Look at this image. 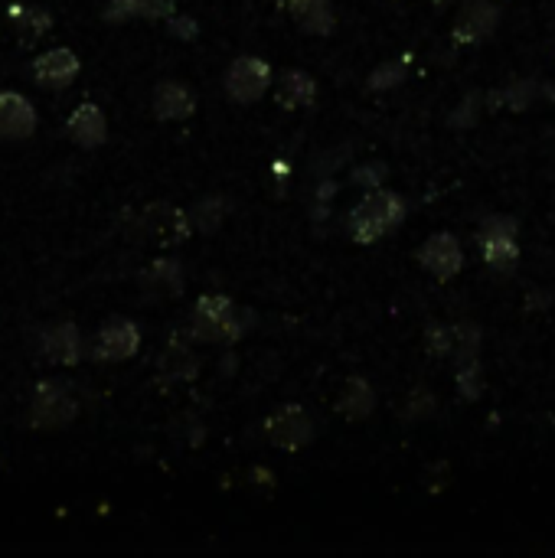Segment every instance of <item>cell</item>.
Instances as JSON below:
<instances>
[{
  "mask_svg": "<svg viewBox=\"0 0 555 558\" xmlns=\"http://www.w3.org/2000/svg\"><path fill=\"white\" fill-rule=\"evenodd\" d=\"M222 85H226V95L232 98V102L252 105L271 89V66L265 59H258V56H239L226 69V79H222Z\"/></svg>",
  "mask_w": 555,
  "mask_h": 558,
  "instance_id": "obj_6",
  "label": "cell"
},
{
  "mask_svg": "<svg viewBox=\"0 0 555 558\" xmlns=\"http://www.w3.org/2000/svg\"><path fill=\"white\" fill-rule=\"evenodd\" d=\"M317 98V82L301 69H291L278 79V102L281 108H307Z\"/></svg>",
  "mask_w": 555,
  "mask_h": 558,
  "instance_id": "obj_19",
  "label": "cell"
},
{
  "mask_svg": "<svg viewBox=\"0 0 555 558\" xmlns=\"http://www.w3.org/2000/svg\"><path fill=\"white\" fill-rule=\"evenodd\" d=\"M405 76H409V56L389 59V62H382V66H376L369 72L366 85H369V92H389V89H399Z\"/></svg>",
  "mask_w": 555,
  "mask_h": 558,
  "instance_id": "obj_25",
  "label": "cell"
},
{
  "mask_svg": "<svg viewBox=\"0 0 555 558\" xmlns=\"http://www.w3.org/2000/svg\"><path fill=\"white\" fill-rule=\"evenodd\" d=\"M147 278H151L160 291H167V294H174V297L183 291V271H180V262H174V258H167V262H157Z\"/></svg>",
  "mask_w": 555,
  "mask_h": 558,
  "instance_id": "obj_28",
  "label": "cell"
},
{
  "mask_svg": "<svg viewBox=\"0 0 555 558\" xmlns=\"http://www.w3.org/2000/svg\"><path fill=\"white\" fill-rule=\"evenodd\" d=\"M144 232L160 245H177L190 235V216L177 206H151L141 219Z\"/></svg>",
  "mask_w": 555,
  "mask_h": 558,
  "instance_id": "obj_13",
  "label": "cell"
},
{
  "mask_svg": "<svg viewBox=\"0 0 555 558\" xmlns=\"http://www.w3.org/2000/svg\"><path fill=\"white\" fill-rule=\"evenodd\" d=\"M386 180V167L382 164H366V167H356L353 170V183L363 186V190H376Z\"/></svg>",
  "mask_w": 555,
  "mask_h": 558,
  "instance_id": "obj_32",
  "label": "cell"
},
{
  "mask_svg": "<svg viewBox=\"0 0 555 558\" xmlns=\"http://www.w3.org/2000/svg\"><path fill=\"white\" fill-rule=\"evenodd\" d=\"M281 7H288L294 23L311 36H330L337 30V17H333L330 0H285Z\"/></svg>",
  "mask_w": 555,
  "mask_h": 558,
  "instance_id": "obj_15",
  "label": "cell"
},
{
  "mask_svg": "<svg viewBox=\"0 0 555 558\" xmlns=\"http://www.w3.org/2000/svg\"><path fill=\"white\" fill-rule=\"evenodd\" d=\"M36 131V108L20 92H0V138L23 141Z\"/></svg>",
  "mask_w": 555,
  "mask_h": 558,
  "instance_id": "obj_12",
  "label": "cell"
},
{
  "mask_svg": "<svg viewBox=\"0 0 555 558\" xmlns=\"http://www.w3.org/2000/svg\"><path fill=\"white\" fill-rule=\"evenodd\" d=\"M167 33L174 36V40H196V36H200V23L174 10V14L167 17Z\"/></svg>",
  "mask_w": 555,
  "mask_h": 558,
  "instance_id": "obj_31",
  "label": "cell"
},
{
  "mask_svg": "<svg viewBox=\"0 0 555 558\" xmlns=\"http://www.w3.org/2000/svg\"><path fill=\"white\" fill-rule=\"evenodd\" d=\"M405 213H409V206H405V200H402L396 190L376 186V190H366L363 200L350 209L347 232H350L353 242L373 245L379 239H386L392 229H399Z\"/></svg>",
  "mask_w": 555,
  "mask_h": 558,
  "instance_id": "obj_1",
  "label": "cell"
},
{
  "mask_svg": "<svg viewBox=\"0 0 555 558\" xmlns=\"http://www.w3.org/2000/svg\"><path fill=\"white\" fill-rule=\"evenodd\" d=\"M278 4H285V0H278Z\"/></svg>",
  "mask_w": 555,
  "mask_h": 558,
  "instance_id": "obj_33",
  "label": "cell"
},
{
  "mask_svg": "<svg viewBox=\"0 0 555 558\" xmlns=\"http://www.w3.org/2000/svg\"><path fill=\"white\" fill-rule=\"evenodd\" d=\"M157 369L167 382H183L200 372V359H196L193 350H187V346H170V350L157 359Z\"/></svg>",
  "mask_w": 555,
  "mask_h": 558,
  "instance_id": "obj_21",
  "label": "cell"
},
{
  "mask_svg": "<svg viewBox=\"0 0 555 558\" xmlns=\"http://www.w3.org/2000/svg\"><path fill=\"white\" fill-rule=\"evenodd\" d=\"M438 408V399L431 389H415L409 399H405V418L409 421H418V418H428L431 412Z\"/></svg>",
  "mask_w": 555,
  "mask_h": 558,
  "instance_id": "obj_30",
  "label": "cell"
},
{
  "mask_svg": "<svg viewBox=\"0 0 555 558\" xmlns=\"http://www.w3.org/2000/svg\"><path fill=\"white\" fill-rule=\"evenodd\" d=\"M252 320L249 310H242L229 301L226 294H203L200 301L193 304V317H190V337L200 343H236Z\"/></svg>",
  "mask_w": 555,
  "mask_h": 558,
  "instance_id": "obj_2",
  "label": "cell"
},
{
  "mask_svg": "<svg viewBox=\"0 0 555 558\" xmlns=\"http://www.w3.org/2000/svg\"><path fill=\"white\" fill-rule=\"evenodd\" d=\"M66 134H69L72 144L85 147V151H92V147H102L105 138H108V121H105V115H102V108L92 105V102H82V105L69 115Z\"/></svg>",
  "mask_w": 555,
  "mask_h": 558,
  "instance_id": "obj_14",
  "label": "cell"
},
{
  "mask_svg": "<svg viewBox=\"0 0 555 558\" xmlns=\"http://www.w3.org/2000/svg\"><path fill=\"white\" fill-rule=\"evenodd\" d=\"M425 350L435 359L451 356V324H428L425 327Z\"/></svg>",
  "mask_w": 555,
  "mask_h": 558,
  "instance_id": "obj_29",
  "label": "cell"
},
{
  "mask_svg": "<svg viewBox=\"0 0 555 558\" xmlns=\"http://www.w3.org/2000/svg\"><path fill=\"white\" fill-rule=\"evenodd\" d=\"M373 408H376V389L369 386V379L363 376H350L347 382H343V389H340V402H337V412L343 418H350V421H363L373 415Z\"/></svg>",
  "mask_w": 555,
  "mask_h": 558,
  "instance_id": "obj_18",
  "label": "cell"
},
{
  "mask_svg": "<svg viewBox=\"0 0 555 558\" xmlns=\"http://www.w3.org/2000/svg\"><path fill=\"white\" fill-rule=\"evenodd\" d=\"M85 353V343H82V333L76 324H49L40 337V356L46 363H56V366H76Z\"/></svg>",
  "mask_w": 555,
  "mask_h": 558,
  "instance_id": "obj_11",
  "label": "cell"
},
{
  "mask_svg": "<svg viewBox=\"0 0 555 558\" xmlns=\"http://www.w3.org/2000/svg\"><path fill=\"white\" fill-rule=\"evenodd\" d=\"M484 111H487V95H480V92H467V95L461 98V105L451 111L448 124H451V128H474L477 118L484 115Z\"/></svg>",
  "mask_w": 555,
  "mask_h": 558,
  "instance_id": "obj_27",
  "label": "cell"
},
{
  "mask_svg": "<svg viewBox=\"0 0 555 558\" xmlns=\"http://www.w3.org/2000/svg\"><path fill=\"white\" fill-rule=\"evenodd\" d=\"M226 209H229V203L222 200V196H203V200L187 213L190 216V229H196V232H216L219 222L226 219Z\"/></svg>",
  "mask_w": 555,
  "mask_h": 558,
  "instance_id": "obj_23",
  "label": "cell"
},
{
  "mask_svg": "<svg viewBox=\"0 0 555 558\" xmlns=\"http://www.w3.org/2000/svg\"><path fill=\"white\" fill-rule=\"evenodd\" d=\"M10 17H14L23 40H40V36L53 27V17H49L43 7H14Z\"/></svg>",
  "mask_w": 555,
  "mask_h": 558,
  "instance_id": "obj_26",
  "label": "cell"
},
{
  "mask_svg": "<svg viewBox=\"0 0 555 558\" xmlns=\"http://www.w3.org/2000/svg\"><path fill=\"white\" fill-rule=\"evenodd\" d=\"M542 95L536 79H516L510 85H503L493 95H487V111L490 108H510V111H526L533 108V102Z\"/></svg>",
  "mask_w": 555,
  "mask_h": 558,
  "instance_id": "obj_20",
  "label": "cell"
},
{
  "mask_svg": "<svg viewBox=\"0 0 555 558\" xmlns=\"http://www.w3.org/2000/svg\"><path fill=\"white\" fill-rule=\"evenodd\" d=\"M196 111V95L183 82H160L154 92V115L160 121H183Z\"/></svg>",
  "mask_w": 555,
  "mask_h": 558,
  "instance_id": "obj_16",
  "label": "cell"
},
{
  "mask_svg": "<svg viewBox=\"0 0 555 558\" xmlns=\"http://www.w3.org/2000/svg\"><path fill=\"white\" fill-rule=\"evenodd\" d=\"M177 10L174 0H111L105 7L108 23H128V20H167Z\"/></svg>",
  "mask_w": 555,
  "mask_h": 558,
  "instance_id": "obj_17",
  "label": "cell"
},
{
  "mask_svg": "<svg viewBox=\"0 0 555 558\" xmlns=\"http://www.w3.org/2000/svg\"><path fill=\"white\" fill-rule=\"evenodd\" d=\"M480 343H484V330H480L474 320H458V324H451V359L454 363L480 356Z\"/></svg>",
  "mask_w": 555,
  "mask_h": 558,
  "instance_id": "obj_22",
  "label": "cell"
},
{
  "mask_svg": "<svg viewBox=\"0 0 555 558\" xmlns=\"http://www.w3.org/2000/svg\"><path fill=\"white\" fill-rule=\"evenodd\" d=\"M265 438L281 451H301L314 441V421L301 405H285L265 418Z\"/></svg>",
  "mask_w": 555,
  "mask_h": 558,
  "instance_id": "obj_7",
  "label": "cell"
},
{
  "mask_svg": "<svg viewBox=\"0 0 555 558\" xmlns=\"http://www.w3.org/2000/svg\"><path fill=\"white\" fill-rule=\"evenodd\" d=\"M454 382H458V392H461L464 402H477L480 395H484V389H487V379H484V366H480V356L461 359V363H458V376H454Z\"/></svg>",
  "mask_w": 555,
  "mask_h": 558,
  "instance_id": "obj_24",
  "label": "cell"
},
{
  "mask_svg": "<svg viewBox=\"0 0 555 558\" xmlns=\"http://www.w3.org/2000/svg\"><path fill=\"white\" fill-rule=\"evenodd\" d=\"M477 248L490 271L513 275L516 265H520V222L503 213L487 216L477 226Z\"/></svg>",
  "mask_w": 555,
  "mask_h": 558,
  "instance_id": "obj_3",
  "label": "cell"
},
{
  "mask_svg": "<svg viewBox=\"0 0 555 558\" xmlns=\"http://www.w3.org/2000/svg\"><path fill=\"white\" fill-rule=\"evenodd\" d=\"M418 265H422L435 281L458 278L464 268V248L458 242V235H451V232L428 235L422 248H418Z\"/></svg>",
  "mask_w": 555,
  "mask_h": 558,
  "instance_id": "obj_9",
  "label": "cell"
},
{
  "mask_svg": "<svg viewBox=\"0 0 555 558\" xmlns=\"http://www.w3.org/2000/svg\"><path fill=\"white\" fill-rule=\"evenodd\" d=\"M79 69H82L79 56L69 46H56V49H46L43 56H36L33 82L40 89H69L79 79Z\"/></svg>",
  "mask_w": 555,
  "mask_h": 558,
  "instance_id": "obj_10",
  "label": "cell"
},
{
  "mask_svg": "<svg viewBox=\"0 0 555 558\" xmlns=\"http://www.w3.org/2000/svg\"><path fill=\"white\" fill-rule=\"evenodd\" d=\"M79 415V402L63 382H40L30 402V425L36 431H59Z\"/></svg>",
  "mask_w": 555,
  "mask_h": 558,
  "instance_id": "obj_4",
  "label": "cell"
},
{
  "mask_svg": "<svg viewBox=\"0 0 555 558\" xmlns=\"http://www.w3.org/2000/svg\"><path fill=\"white\" fill-rule=\"evenodd\" d=\"M500 7L493 0H464L458 10V20L451 27V40L458 46H477L490 40L500 27Z\"/></svg>",
  "mask_w": 555,
  "mask_h": 558,
  "instance_id": "obj_8",
  "label": "cell"
},
{
  "mask_svg": "<svg viewBox=\"0 0 555 558\" xmlns=\"http://www.w3.org/2000/svg\"><path fill=\"white\" fill-rule=\"evenodd\" d=\"M141 346V330L138 324H131L125 317L105 320L98 333L89 343V356L98 359V363H125Z\"/></svg>",
  "mask_w": 555,
  "mask_h": 558,
  "instance_id": "obj_5",
  "label": "cell"
}]
</instances>
